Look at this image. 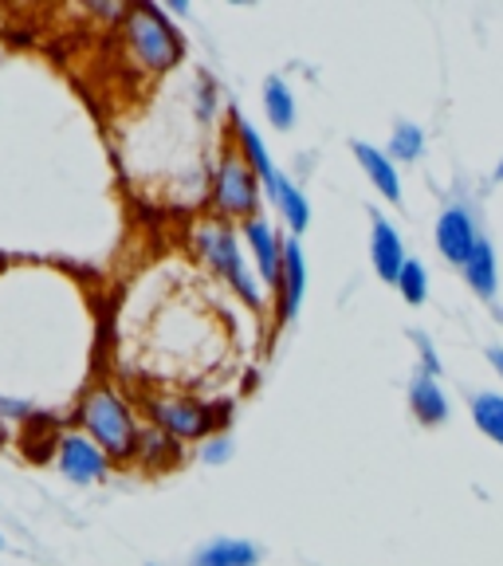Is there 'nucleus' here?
Wrapping results in <instances>:
<instances>
[{
    "mask_svg": "<svg viewBox=\"0 0 503 566\" xmlns=\"http://www.w3.org/2000/svg\"><path fill=\"white\" fill-rule=\"evenodd\" d=\"M260 177L252 174L244 158H240L237 146H224L217 166H212V181H209V205L221 221H252L260 217Z\"/></svg>",
    "mask_w": 503,
    "mask_h": 566,
    "instance_id": "20e7f679",
    "label": "nucleus"
},
{
    "mask_svg": "<svg viewBox=\"0 0 503 566\" xmlns=\"http://www.w3.org/2000/svg\"><path fill=\"white\" fill-rule=\"evenodd\" d=\"M28 406L24 401H12V398H0V417H24Z\"/></svg>",
    "mask_w": 503,
    "mask_h": 566,
    "instance_id": "393cba45",
    "label": "nucleus"
},
{
    "mask_svg": "<svg viewBox=\"0 0 503 566\" xmlns=\"http://www.w3.org/2000/svg\"><path fill=\"white\" fill-rule=\"evenodd\" d=\"M460 275H464V283L472 287V295L495 300V292H500V264H495V252L484 237H480V244L472 248V256L460 264Z\"/></svg>",
    "mask_w": 503,
    "mask_h": 566,
    "instance_id": "2eb2a0df",
    "label": "nucleus"
},
{
    "mask_svg": "<svg viewBox=\"0 0 503 566\" xmlns=\"http://www.w3.org/2000/svg\"><path fill=\"white\" fill-rule=\"evenodd\" d=\"M240 240H244V252L252 256L260 283L275 295L280 287V268H283V240L275 232V224L268 217H252V221L240 224Z\"/></svg>",
    "mask_w": 503,
    "mask_h": 566,
    "instance_id": "0eeeda50",
    "label": "nucleus"
},
{
    "mask_svg": "<svg viewBox=\"0 0 503 566\" xmlns=\"http://www.w3.org/2000/svg\"><path fill=\"white\" fill-rule=\"evenodd\" d=\"M394 287H398V295L409 303V307H421V303L429 300V272H425L421 260H406V268H401Z\"/></svg>",
    "mask_w": 503,
    "mask_h": 566,
    "instance_id": "412c9836",
    "label": "nucleus"
},
{
    "mask_svg": "<svg viewBox=\"0 0 503 566\" xmlns=\"http://www.w3.org/2000/svg\"><path fill=\"white\" fill-rule=\"evenodd\" d=\"M264 115H268V123L275 126V130H292L295 126V91H292V83L283 80V75H268V83H264Z\"/></svg>",
    "mask_w": 503,
    "mask_h": 566,
    "instance_id": "a211bd4d",
    "label": "nucleus"
},
{
    "mask_svg": "<svg viewBox=\"0 0 503 566\" xmlns=\"http://www.w3.org/2000/svg\"><path fill=\"white\" fill-rule=\"evenodd\" d=\"M229 134H232V146L240 150V158L252 166V174L260 177V186L264 189H272L275 181H280V169H275V161H272V154H268V146H264V138H260L252 126L240 118V111L232 106L229 111Z\"/></svg>",
    "mask_w": 503,
    "mask_h": 566,
    "instance_id": "9b49d317",
    "label": "nucleus"
},
{
    "mask_svg": "<svg viewBox=\"0 0 503 566\" xmlns=\"http://www.w3.org/2000/svg\"><path fill=\"white\" fill-rule=\"evenodd\" d=\"M406 260H409V252H406L401 232L394 229L378 209H374L370 212V264H374V272H378V280L398 283Z\"/></svg>",
    "mask_w": 503,
    "mask_h": 566,
    "instance_id": "9d476101",
    "label": "nucleus"
},
{
    "mask_svg": "<svg viewBox=\"0 0 503 566\" xmlns=\"http://www.w3.org/2000/svg\"><path fill=\"white\" fill-rule=\"evenodd\" d=\"M492 181H503V161H500V166L492 169Z\"/></svg>",
    "mask_w": 503,
    "mask_h": 566,
    "instance_id": "bb28decb",
    "label": "nucleus"
},
{
    "mask_svg": "<svg viewBox=\"0 0 503 566\" xmlns=\"http://www.w3.org/2000/svg\"><path fill=\"white\" fill-rule=\"evenodd\" d=\"M437 252H441L449 264H464V260L472 256V248L480 244V224H476V212L464 209V205H449V209H441V217H437Z\"/></svg>",
    "mask_w": 503,
    "mask_h": 566,
    "instance_id": "6e6552de",
    "label": "nucleus"
},
{
    "mask_svg": "<svg viewBox=\"0 0 503 566\" xmlns=\"http://www.w3.org/2000/svg\"><path fill=\"white\" fill-rule=\"evenodd\" d=\"M409 409H413L417 421L429 424V429L449 421V394L441 389V378L413 370V378H409Z\"/></svg>",
    "mask_w": 503,
    "mask_h": 566,
    "instance_id": "f8f14e48",
    "label": "nucleus"
},
{
    "mask_svg": "<svg viewBox=\"0 0 503 566\" xmlns=\"http://www.w3.org/2000/svg\"><path fill=\"white\" fill-rule=\"evenodd\" d=\"M80 417L83 433L98 444L111 460H134V449H138V429L142 424L134 421L130 401L111 386H91L87 394L80 398Z\"/></svg>",
    "mask_w": 503,
    "mask_h": 566,
    "instance_id": "7ed1b4c3",
    "label": "nucleus"
},
{
    "mask_svg": "<svg viewBox=\"0 0 503 566\" xmlns=\"http://www.w3.org/2000/svg\"><path fill=\"white\" fill-rule=\"evenodd\" d=\"M201 460L205 464H229L232 460V437H224V433H212L209 441H201Z\"/></svg>",
    "mask_w": 503,
    "mask_h": 566,
    "instance_id": "5701e85b",
    "label": "nucleus"
},
{
    "mask_svg": "<svg viewBox=\"0 0 503 566\" xmlns=\"http://www.w3.org/2000/svg\"><path fill=\"white\" fill-rule=\"evenodd\" d=\"M389 161H417L425 154V130L417 123L401 118L394 130H389V146H386Z\"/></svg>",
    "mask_w": 503,
    "mask_h": 566,
    "instance_id": "aec40b11",
    "label": "nucleus"
},
{
    "mask_svg": "<svg viewBox=\"0 0 503 566\" xmlns=\"http://www.w3.org/2000/svg\"><path fill=\"white\" fill-rule=\"evenodd\" d=\"M189 566H260V547L248 539H212L189 558Z\"/></svg>",
    "mask_w": 503,
    "mask_h": 566,
    "instance_id": "f3484780",
    "label": "nucleus"
},
{
    "mask_svg": "<svg viewBox=\"0 0 503 566\" xmlns=\"http://www.w3.org/2000/svg\"><path fill=\"white\" fill-rule=\"evenodd\" d=\"M193 252H197V260H201V264L209 268L221 283H229L232 292H237L252 311L268 307L264 283H260V275L252 272L248 252H244V240L237 237V229H232L229 221L212 217V221L197 224L193 229Z\"/></svg>",
    "mask_w": 503,
    "mask_h": 566,
    "instance_id": "f257e3e1",
    "label": "nucleus"
},
{
    "mask_svg": "<svg viewBox=\"0 0 503 566\" xmlns=\"http://www.w3.org/2000/svg\"><path fill=\"white\" fill-rule=\"evenodd\" d=\"M472 421H476V429L488 441H495L503 449V394H495V389L476 394L472 398Z\"/></svg>",
    "mask_w": 503,
    "mask_h": 566,
    "instance_id": "6ab92c4d",
    "label": "nucleus"
},
{
    "mask_svg": "<svg viewBox=\"0 0 503 566\" xmlns=\"http://www.w3.org/2000/svg\"><path fill=\"white\" fill-rule=\"evenodd\" d=\"M268 197H272V205L280 209L283 224L292 229V237H303V232H307V224H311V201H307V193H303V189L295 186V181L287 174H280V181H275V186L268 189Z\"/></svg>",
    "mask_w": 503,
    "mask_h": 566,
    "instance_id": "dca6fc26",
    "label": "nucleus"
},
{
    "mask_svg": "<svg viewBox=\"0 0 503 566\" xmlns=\"http://www.w3.org/2000/svg\"><path fill=\"white\" fill-rule=\"evenodd\" d=\"M0 547H4V535H0Z\"/></svg>",
    "mask_w": 503,
    "mask_h": 566,
    "instance_id": "cd10ccee",
    "label": "nucleus"
},
{
    "mask_svg": "<svg viewBox=\"0 0 503 566\" xmlns=\"http://www.w3.org/2000/svg\"><path fill=\"white\" fill-rule=\"evenodd\" d=\"M488 363H492V370L503 378V346H488Z\"/></svg>",
    "mask_w": 503,
    "mask_h": 566,
    "instance_id": "a878e982",
    "label": "nucleus"
},
{
    "mask_svg": "<svg viewBox=\"0 0 503 566\" xmlns=\"http://www.w3.org/2000/svg\"><path fill=\"white\" fill-rule=\"evenodd\" d=\"M118 32H123L130 63L138 71H146V75H166L186 55V40H181V32L174 28V20H169V12L161 4H130L123 12Z\"/></svg>",
    "mask_w": 503,
    "mask_h": 566,
    "instance_id": "f03ea898",
    "label": "nucleus"
},
{
    "mask_svg": "<svg viewBox=\"0 0 503 566\" xmlns=\"http://www.w3.org/2000/svg\"><path fill=\"white\" fill-rule=\"evenodd\" d=\"M134 460H138L142 469L166 472V469H174V464H181V441H174L169 433H161L158 424H142Z\"/></svg>",
    "mask_w": 503,
    "mask_h": 566,
    "instance_id": "4468645a",
    "label": "nucleus"
},
{
    "mask_svg": "<svg viewBox=\"0 0 503 566\" xmlns=\"http://www.w3.org/2000/svg\"><path fill=\"white\" fill-rule=\"evenodd\" d=\"M212 115H217V83H212L209 75H201V87H197V118L212 123Z\"/></svg>",
    "mask_w": 503,
    "mask_h": 566,
    "instance_id": "b1692460",
    "label": "nucleus"
},
{
    "mask_svg": "<svg viewBox=\"0 0 503 566\" xmlns=\"http://www.w3.org/2000/svg\"><path fill=\"white\" fill-rule=\"evenodd\" d=\"M409 338H413V343H417V354H421V370H425V374H433V378H444L441 354L433 350L429 335H425V331H409Z\"/></svg>",
    "mask_w": 503,
    "mask_h": 566,
    "instance_id": "4be33fe9",
    "label": "nucleus"
},
{
    "mask_svg": "<svg viewBox=\"0 0 503 566\" xmlns=\"http://www.w3.org/2000/svg\"><path fill=\"white\" fill-rule=\"evenodd\" d=\"M303 295H307V256H303L300 237H287L283 240L280 287H275V315H280V323H292Z\"/></svg>",
    "mask_w": 503,
    "mask_h": 566,
    "instance_id": "1a4fd4ad",
    "label": "nucleus"
},
{
    "mask_svg": "<svg viewBox=\"0 0 503 566\" xmlns=\"http://www.w3.org/2000/svg\"><path fill=\"white\" fill-rule=\"evenodd\" d=\"M354 158H358V166H363L366 181H370L389 205H401V177L386 150H378V146H370V142H354Z\"/></svg>",
    "mask_w": 503,
    "mask_h": 566,
    "instance_id": "ddd939ff",
    "label": "nucleus"
},
{
    "mask_svg": "<svg viewBox=\"0 0 503 566\" xmlns=\"http://www.w3.org/2000/svg\"><path fill=\"white\" fill-rule=\"evenodd\" d=\"M146 413L150 424H158L161 433H169L174 441H209L212 433H221L224 424V406H209V401L193 398V394H150L146 398Z\"/></svg>",
    "mask_w": 503,
    "mask_h": 566,
    "instance_id": "39448f33",
    "label": "nucleus"
},
{
    "mask_svg": "<svg viewBox=\"0 0 503 566\" xmlns=\"http://www.w3.org/2000/svg\"><path fill=\"white\" fill-rule=\"evenodd\" d=\"M55 464L71 484H98L111 472V457L87 433H63L55 444Z\"/></svg>",
    "mask_w": 503,
    "mask_h": 566,
    "instance_id": "423d86ee",
    "label": "nucleus"
}]
</instances>
